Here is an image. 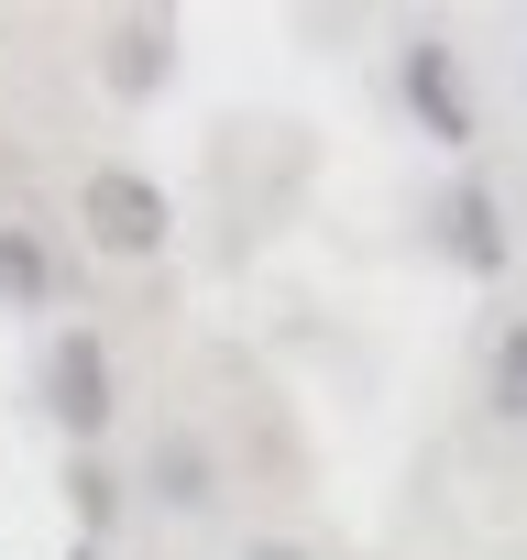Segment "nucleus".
Here are the masks:
<instances>
[{
  "instance_id": "obj_5",
  "label": "nucleus",
  "mask_w": 527,
  "mask_h": 560,
  "mask_svg": "<svg viewBox=\"0 0 527 560\" xmlns=\"http://www.w3.org/2000/svg\"><path fill=\"white\" fill-rule=\"evenodd\" d=\"M494 418H527V319L494 330Z\"/></svg>"
},
{
  "instance_id": "obj_2",
  "label": "nucleus",
  "mask_w": 527,
  "mask_h": 560,
  "mask_svg": "<svg viewBox=\"0 0 527 560\" xmlns=\"http://www.w3.org/2000/svg\"><path fill=\"white\" fill-rule=\"evenodd\" d=\"M45 385H56V418H67V429H99V418H110V352H99L89 330H67V341H56Z\"/></svg>"
},
{
  "instance_id": "obj_7",
  "label": "nucleus",
  "mask_w": 527,
  "mask_h": 560,
  "mask_svg": "<svg viewBox=\"0 0 527 560\" xmlns=\"http://www.w3.org/2000/svg\"><path fill=\"white\" fill-rule=\"evenodd\" d=\"M154 472H165V494H176V505H209V483H198V451H176V440H165V462H154Z\"/></svg>"
},
{
  "instance_id": "obj_4",
  "label": "nucleus",
  "mask_w": 527,
  "mask_h": 560,
  "mask_svg": "<svg viewBox=\"0 0 527 560\" xmlns=\"http://www.w3.org/2000/svg\"><path fill=\"white\" fill-rule=\"evenodd\" d=\"M440 231H450V253H461L472 275H494V264H505V242H494V198H483V187H450Z\"/></svg>"
},
{
  "instance_id": "obj_3",
  "label": "nucleus",
  "mask_w": 527,
  "mask_h": 560,
  "mask_svg": "<svg viewBox=\"0 0 527 560\" xmlns=\"http://www.w3.org/2000/svg\"><path fill=\"white\" fill-rule=\"evenodd\" d=\"M407 100L440 121V143H472V110H461V78H450V56H440V45H418V56H407Z\"/></svg>"
},
{
  "instance_id": "obj_6",
  "label": "nucleus",
  "mask_w": 527,
  "mask_h": 560,
  "mask_svg": "<svg viewBox=\"0 0 527 560\" xmlns=\"http://www.w3.org/2000/svg\"><path fill=\"white\" fill-rule=\"evenodd\" d=\"M0 275H12L23 298H45V242H34V231H12V220H0Z\"/></svg>"
},
{
  "instance_id": "obj_1",
  "label": "nucleus",
  "mask_w": 527,
  "mask_h": 560,
  "mask_svg": "<svg viewBox=\"0 0 527 560\" xmlns=\"http://www.w3.org/2000/svg\"><path fill=\"white\" fill-rule=\"evenodd\" d=\"M89 231H99L110 253H154V242H165V198H154L143 176L99 165V176H89Z\"/></svg>"
}]
</instances>
